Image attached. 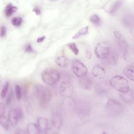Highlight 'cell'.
Wrapping results in <instances>:
<instances>
[{
  "instance_id": "cell-18",
  "label": "cell",
  "mask_w": 134,
  "mask_h": 134,
  "mask_svg": "<svg viewBox=\"0 0 134 134\" xmlns=\"http://www.w3.org/2000/svg\"><path fill=\"white\" fill-rule=\"evenodd\" d=\"M124 75L130 81H134V69L133 65H130L124 68L123 71Z\"/></svg>"
},
{
  "instance_id": "cell-19",
  "label": "cell",
  "mask_w": 134,
  "mask_h": 134,
  "mask_svg": "<svg viewBox=\"0 0 134 134\" xmlns=\"http://www.w3.org/2000/svg\"><path fill=\"white\" fill-rule=\"evenodd\" d=\"M55 62L56 64L61 68H66L68 65V59L64 55L58 57L55 59Z\"/></svg>"
},
{
  "instance_id": "cell-14",
  "label": "cell",
  "mask_w": 134,
  "mask_h": 134,
  "mask_svg": "<svg viewBox=\"0 0 134 134\" xmlns=\"http://www.w3.org/2000/svg\"><path fill=\"white\" fill-rule=\"evenodd\" d=\"M8 119L11 125L12 126L16 125L17 124L18 120L19 119L17 110L15 109L10 110L8 114Z\"/></svg>"
},
{
  "instance_id": "cell-4",
  "label": "cell",
  "mask_w": 134,
  "mask_h": 134,
  "mask_svg": "<svg viewBox=\"0 0 134 134\" xmlns=\"http://www.w3.org/2000/svg\"><path fill=\"white\" fill-rule=\"evenodd\" d=\"M110 84L112 87L120 93H125L130 90L127 80L120 75L112 77L110 80Z\"/></svg>"
},
{
  "instance_id": "cell-33",
  "label": "cell",
  "mask_w": 134,
  "mask_h": 134,
  "mask_svg": "<svg viewBox=\"0 0 134 134\" xmlns=\"http://www.w3.org/2000/svg\"><path fill=\"white\" fill-rule=\"evenodd\" d=\"M5 113V106L3 103H0V117L4 116Z\"/></svg>"
},
{
  "instance_id": "cell-37",
  "label": "cell",
  "mask_w": 134,
  "mask_h": 134,
  "mask_svg": "<svg viewBox=\"0 0 134 134\" xmlns=\"http://www.w3.org/2000/svg\"><path fill=\"white\" fill-rule=\"evenodd\" d=\"M16 110H17V114L18 115L19 119H21L23 117V113L22 110L20 108H18Z\"/></svg>"
},
{
  "instance_id": "cell-10",
  "label": "cell",
  "mask_w": 134,
  "mask_h": 134,
  "mask_svg": "<svg viewBox=\"0 0 134 134\" xmlns=\"http://www.w3.org/2000/svg\"><path fill=\"white\" fill-rule=\"evenodd\" d=\"M62 118L61 116L57 113H52L51 117V124L52 127L55 129L59 130L62 125Z\"/></svg>"
},
{
  "instance_id": "cell-25",
  "label": "cell",
  "mask_w": 134,
  "mask_h": 134,
  "mask_svg": "<svg viewBox=\"0 0 134 134\" xmlns=\"http://www.w3.org/2000/svg\"><path fill=\"white\" fill-rule=\"evenodd\" d=\"M9 85V83L8 81H6L4 84L3 87L2 88L1 93V96L2 98H4L6 96L8 93V91Z\"/></svg>"
},
{
  "instance_id": "cell-21",
  "label": "cell",
  "mask_w": 134,
  "mask_h": 134,
  "mask_svg": "<svg viewBox=\"0 0 134 134\" xmlns=\"http://www.w3.org/2000/svg\"><path fill=\"white\" fill-rule=\"evenodd\" d=\"M27 133L28 134L40 133V131L37 124L31 122L28 124L27 126Z\"/></svg>"
},
{
  "instance_id": "cell-13",
  "label": "cell",
  "mask_w": 134,
  "mask_h": 134,
  "mask_svg": "<svg viewBox=\"0 0 134 134\" xmlns=\"http://www.w3.org/2000/svg\"><path fill=\"white\" fill-rule=\"evenodd\" d=\"M37 125L40 133H46L48 128V120L43 117H39L37 119Z\"/></svg>"
},
{
  "instance_id": "cell-26",
  "label": "cell",
  "mask_w": 134,
  "mask_h": 134,
  "mask_svg": "<svg viewBox=\"0 0 134 134\" xmlns=\"http://www.w3.org/2000/svg\"><path fill=\"white\" fill-rule=\"evenodd\" d=\"M68 47L70 49V50L76 55H78L79 53V50L77 48V46L75 43H70L68 44Z\"/></svg>"
},
{
  "instance_id": "cell-17",
  "label": "cell",
  "mask_w": 134,
  "mask_h": 134,
  "mask_svg": "<svg viewBox=\"0 0 134 134\" xmlns=\"http://www.w3.org/2000/svg\"><path fill=\"white\" fill-rule=\"evenodd\" d=\"M122 22L124 25L127 27L132 28L134 25V18L133 16L131 14H126L122 18Z\"/></svg>"
},
{
  "instance_id": "cell-20",
  "label": "cell",
  "mask_w": 134,
  "mask_h": 134,
  "mask_svg": "<svg viewBox=\"0 0 134 134\" xmlns=\"http://www.w3.org/2000/svg\"><path fill=\"white\" fill-rule=\"evenodd\" d=\"M17 10V7L13 5L11 3L8 4L4 9V14L6 17H9L11 16L16 10Z\"/></svg>"
},
{
  "instance_id": "cell-8",
  "label": "cell",
  "mask_w": 134,
  "mask_h": 134,
  "mask_svg": "<svg viewBox=\"0 0 134 134\" xmlns=\"http://www.w3.org/2000/svg\"><path fill=\"white\" fill-rule=\"evenodd\" d=\"M59 91L61 95L64 97L70 98L73 94V86L68 81L62 82L59 86Z\"/></svg>"
},
{
  "instance_id": "cell-38",
  "label": "cell",
  "mask_w": 134,
  "mask_h": 134,
  "mask_svg": "<svg viewBox=\"0 0 134 134\" xmlns=\"http://www.w3.org/2000/svg\"><path fill=\"white\" fill-rule=\"evenodd\" d=\"M46 37L44 36H43L42 37H40L39 38H38V39H37V43H41L43 41V40L45 39Z\"/></svg>"
},
{
  "instance_id": "cell-3",
  "label": "cell",
  "mask_w": 134,
  "mask_h": 134,
  "mask_svg": "<svg viewBox=\"0 0 134 134\" xmlns=\"http://www.w3.org/2000/svg\"><path fill=\"white\" fill-rule=\"evenodd\" d=\"M42 81L50 85H53L58 82L60 79L59 72L53 68L46 69L43 71L41 74Z\"/></svg>"
},
{
  "instance_id": "cell-35",
  "label": "cell",
  "mask_w": 134,
  "mask_h": 134,
  "mask_svg": "<svg viewBox=\"0 0 134 134\" xmlns=\"http://www.w3.org/2000/svg\"><path fill=\"white\" fill-rule=\"evenodd\" d=\"M6 33V29L5 26L2 25L1 26V38H3L4 37Z\"/></svg>"
},
{
  "instance_id": "cell-9",
  "label": "cell",
  "mask_w": 134,
  "mask_h": 134,
  "mask_svg": "<svg viewBox=\"0 0 134 134\" xmlns=\"http://www.w3.org/2000/svg\"><path fill=\"white\" fill-rule=\"evenodd\" d=\"M122 2L120 1H114L108 2L106 4L105 8L106 10L110 14L114 13L116 12L122 5Z\"/></svg>"
},
{
  "instance_id": "cell-27",
  "label": "cell",
  "mask_w": 134,
  "mask_h": 134,
  "mask_svg": "<svg viewBox=\"0 0 134 134\" xmlns=\"http://www.w3.org/2000/svg\"><path fill=\"white\" fill-rule=\"evenodd\" d=\"M12 24L15 27H19L23 22L22 18L20 17H15L12 19Z\"/></svg>"
},
{
  "instance_id": "cell-34",
  "label": "cell",
  "mask_w": 134,
  "mask_h": 134,
  "mask_svg": "<svg viewBox=\"0 0 134 134\" xmlns=\"http://www.w3.org/2000/svg\"><path fill=\"white\" fill-rule=\"evenodd\" d=\"M114 36L115 37V38L117 40H120L122 38V36L121 34L119 31L115 30L114 32Z\"/></svg>"
},
{
  "instance_id": "cell-39",
  "label": "cell",
  "mask_w": 134,
  "mask_h": 134,
  "mask_svg": "<svg viewBox=\"0 0 134 134\" xmlns=\"http://www.w3.org/2000/svg\"><path fill=\"white\" fill-rule=\"evenodd\" d=\"M15 133H18V134H24V133H25L26 132L24 130H23V129H18L16 130Z\"/></svg>"
},
{
  "instance_id": "cell-6",
  "label": "cell",
  "mask_w": 134,
  "mask_h": 134,
  "mask_svg": "<svg viewBox=\"0 0 134 134\" xmlns=\"http://www.w3.org/2000/svg\"><path fill=\"white\" fill-rule=\"evenodd\" d=\"M106 109L109 114L113 115H118L123 112L124 108L120 102L111 98L106 103Z\"/></svg>"
},
{
  "instance_id": "cell-2",
  "label": "cell",
  "mask_w": 134,
  "mask_h": 134,
  "mask_svg": "<svg viewBox=\"0 0 134 134\" xmlns=\"http://www.w3.org/2000/svg\"><path fill=\"white\" fill-rule=\"evenodd\" d=\"M34 93L42 105L48 104L51 99V92L45 86L36 84L34 87Z\"/></svg>"
},
{
  "instance_id": "cell-32",
  "label": "cell",
  "mask_w": 134,
  "mask_h": 134,
  "mask_svg": "<svg viewBox=\"0 0 134 134\" xmlns=\"http://www.w3.org/2000/svg\"><path fill=\"white\" fill-rule=\"evenodd\" d=\"M24 50L25 52L28 53H31L34 52V49H32V47L30 43H27L25 46L24 48Z\"/></svg>"
},
{
  "instance_id": "cell-12",
  "label": "cell",
  "mask_w": 134,
  "mask_h": 134,
  "mask_svg": "<svg viewBox=\"0 0 134 134\" xmlns=\"http://www.w3.org/2000/svg\"><path fill=\"white\" fill-rule=\"evenodd\" d=\"M79 83L81 88L86 90H90L93 86V81L90 77L85 76L80 78L79 81Z\"/></svg>"
},
{
  "instance_id": "cell-36",
  "label": "cell",
  "mask_w": 134,
  "mask_h": 134,
  "mask_svg": "<svg viewBox=\"0 0 134 134\" xmlns=\"http://www.w3.org/2000/svg\"><path fill=\"white\" fill-rule=\"evenodd\" d=\"M32 11L36 14V15H40L41 14V9L38 6H35L33 8Z\"/></svg>"
},
{
  "instance_id": "cell-23",
  "label": "cell",
  "mask_w": 134,
  "mask_h": 134,
  "mask_svg": "<svg viewBox=\"0 0 134 134\" xmlns=\"http://www.w3.org/2000/svg\"><path fill=\"white\" fill-rule=\"evenodd\" d=\"M9 121L7 118L4 116L0 117V124L2 127L5 130H8L9 128Z\"/></svg>"
},
{
  "instance_id": "cell-29",
  "label": "cell",
  "mask_w": 134,
  "mask_h": 134,
  "mask_svg": "<svg viewBox=\"0 0 134 134\" xmlns=\"http://www.w3.org/2000/svg\"><path fill=\"white\" fill-rule=\"evenodd\" d=\"M15 90L16 98L18 100H19L21 97V91L20 86L18 84H16L15 86Z\"/></svg>"
},
{
  "instance_id": "cell-1",
  "label": "cell",
  "mask_w": 134,
  "mask_h": 134,
  "mask_svg": "<svg viewBox=\"0 0 134 134\" xmlns=\"http://www.w3.org/2000/svg\"><path fill=\"white\" fill-rule=\"evenodd\" d=\"M74 108L76 114L81 118H85L89 116L91 105L86 100L77 99L74 101Z\"/></svg>"
},
{
  "instance_id": "cell-16",
  "label": "cell",
  "mask_w": 134,
  "mask_h": 134,
  "mask_svg": "<svg viewBox=\"0 0 134 134\" xmlns=\"http://www.w3.org/2000/svg\"><path fill=\"white\" fill-rule=\"evenodd\" d=\"M120 97L121 99L126 103H131L133 100V93L130 90L125 93H120Z\"/></svg>"
},
{
  "instance_id": "cell-5",
  "label": "cell",
  "mask_w": 134,
  "mask_h": 134,
  "mask_svg": "<svg viewBox=\"0 0 134 134\" xmlns=\"http://www.w3.org/2000/svg\"><path fill=\"white\" fill-rule=\"evenodd\" d=\"M111 46L107 41H102L97 44L95 48L96 55L100 59H105L110 53Z\"/></svg>"
},
{
  "instance_id": "cell-15",
  "label": "cell",
  "mask_w": 134,
  "mask_h": 134,
  "mask_svg": "<svg viewBox=\"0 0 134 134\" xmlns=\"http://www.w3.org/2000/svg\"><path fill=\"white\" fill-rule=\"evenodd\" d=\"M118 42V47L120 53L124 57L125 56L128 51V44L126 41L123 39H121L120 40H117Z\"/></svg>"
},
{
  "instance_id": "cell-31",
  "label": "cell",
  "mask_w": 134,
  "mask_h": 134,
  "mask_svg": "<svg viewBox=\"0 0 134 134\" xmlns=\"http://www.w3.org/2000/svg\"><path fill=\"white\" fill-rule=\"evenodd\" d=\"M106 58H105V59H107V62H108L109 61V63H111V64H113L114 63L116 62V58L115 55H113L110 52Z\"/></svg>"
},
{
  "instance_id": "cell-22",
  "label": "cell",
  "mask_w": 134,
  "mask_h": 134,
  "mask_svg": "<svg viewBox=\"0 0 134 134\" xmlns=\"http://www.w3.org/2000/svg\"><path fill=\"white\" fill-rule=\"evenodd\" d=\"M88 28L89 27L88 26L81 28L75 34H74V35L72 37V39H77L82 36L86 35L88 32Z\"/></svg>"
},
{
  "instance_id": "cell-7",
  "label": "cell",
  "mask_w": 134,
  "mask_h": 134,
  "mask_svg": "<svg viewBox=\"0 0 134 134\" xmlns=\"http://www.w3.org/2000/svg\"><path fill=\"white\" fill-rule=\"evenodd\" d=\"M72 69L74 74L79 78L86 76L87 73L86 65L79 60H74L72 62Z\"/></svg>"
},
{
  "instance_id": "cell-24",
  "label": "cell",
  "mask_w": 134,
  "mask_h": 134,
  "mask_svg": "<svg viewBox=\"0 0 134 134\" xmlns=\"http://www.w3.org/2000/svg\"><path fill=\"white\" fill-rule=\"evenodd\" d=\"M90 21L95 26H99L101 24V19L100 17L96 14H93L90 18Z\"/></svg>"
},
{
  "instance_id": "cell-11",
  "label": "cell",
  "mask_w": 134,
  "mask_h": 134,
  "mask_svg": "<svg viewBox=\"0 0 134 134\" xmlns=\"http://www.w3.org/2000/svg\"><path fill=\"white\" fill-rule=\"evenodd\" d=\"M92 74L95 77L102 79L105 77L106 71L102 66L100 65H96L92 70Z\"/></svg>"
},
{
  "instance_id": "cell-28",
  "label": "cell",
  "mask_w": 134,
  "mask_h": 134,
  "mask_svg": "<svg viewBox=\"0 0 134 134\" xmlns=\"http://www.w3.org/2000/svg\"><path fill=\"white\" fill-rule=\"evenodd\" d=\"M108 87L105 84H103V83H100L98 85L97 87V92L100 93H104L106 92Z\"/></svg>"
},
{
  "instance_id": "cell-30",
  "label": "cell",
  "mask_w": 134,
  "mask_h": 134,
  "mask_svg": "<svg viewBox=\"0 0 134 134\" xmlns=\"http://www.w3.org/2000/svg\"><path fill=\"white\" fill-rule=\"evenodd\" d=\"M13 100V93L12 90L10 89L9 93H8V96L7 97L6 100V105H9L12 103Z\"/></svg>"
}]
</instances>
